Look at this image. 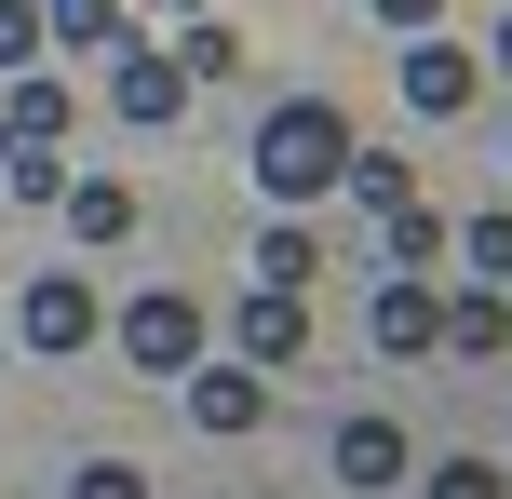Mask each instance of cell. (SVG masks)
I'll use <instances>...</instances> for the list:
<instances>
[{"mask_svg": "<svg viewBox=\"0 0 512 499\" xmlns=\"http://www.w3.org/2000/svg\"><path fill=\"white\" fill-rule=\"evenodd\" d=\"M108 108H122V122H176L189 108V68L162 41H122V68H108Z\"/></svg>", "mask_w": 512, "mask_h": 499, "instance_id": "52a82bcc", "label": "cell"}, {"mask_svg": "<svg viewBox=\"0 0 512 499\" xmlns=\"http://www.w3.org/2000/svg\"><path fill=\"white\" fill-rule=\"evenodd\" d=\"M486 54H499V81H512V14H499V41H486Z\"/></svg>", "mask_w": 512, "mask_h": 499, "instance_id": "603a6c76", "label": "cell"}, {"mask_svg": "<svg viewBox=\"0 0 512 499\" xmlns=\"http://www.w3.org/2000/svg\"><path fill=\"white\" fill-rule=\"evenodd\" d=\"M162 54H176L189 81H230V68H243V27H216V14H189V41H162Z\"/></svg>", "mask_w": 512, "mask_h": 499, "instance_id": "e0dca14e", "label": "cell"}, {"mask_svg": "<svg viewBox=\"0 0 512 499\" xmlns=\"http://www.w3.org/2000/svg\"><path fill=\"white\" fill-rule=\"evenodd\" d=\"M176 392H189V419H203V432H256V419H270V378H256L243 351H230V365H189Z\"/></svg>", "mask_w": 512, "mask_h": 499, "instance_id": "ba28073f", "label": "cell"}, {"mask_svg": "<svg viewBox=\"0 0 512 499\" xmlns=\"http://www.w3.org/2000/svg\"><path fill=\"white\" fill-rule=\"evenodd\" d=\"M378 230H391V270H432V257H445V216L418 203V189H405V203L378 216Z\"/></svg>", "mask_w": 512, "mask_h": 499, "instance_id": "2e32d148", "label": "cell"}, {"mask_svg": "<svg viewBox=\"0 0 512 499\" xmlns=\"http://www.w3.org/2000/svg\"><path fill=\"white\" fill-rule=\"evenodd\" d=\"M68 122H81V95L54 68H14V95H0V135H27V149H68Z\"/></svg>", "mask_w": 512, "mask_h": 499, "instance_id": "9c48e42d", "label": "cell"}, {"mask_svg": "<svg viewBox=\"0 0 512 499\" xmlns=\"http://www.w3.org/2000/svg\"><path fill=\"white\" fill-rule=\"evenodd\" d=\"M391 68H405V108H418V122H459V108H472V54H459V41H432V27H418Z\"/></svg>", "mask_w": 512, "mask_h": 499, "instance_id": "8992f818", "label": "cell"}, {"mask_svg": "<svg viewBox=\"0 0 512 499\" xmlns=\"http://www.w3.org/2000/svg\"><path fill=\"white\" fill-rule=\"evenodd\" d=\"M230 338H243V365H256V378H283V365H310V297H297V284H256Z\"/></svg>", "mask_w": 512, "mask_h": 499, "instance_id": "5b68a950", "label": "cell"}, {"mask_svg": "<svg viewBox=\"0 0 512 499\" xmlns=\"http://www.w3.org/2000/svg\"><path fill=\"white\" fill-rule=\"evenodd\" d=\"M364 338H378L391 365L445 351V297H432V270H391V284H378V311H364Z\"/></svg>", "mask_w": 512, "mask_h": 499, "instance_id": "277c9868", "label": "cell"}, {"mask_svg": "<svg viewBox=\"0 0 512 499\" xmlns=\"http://www.w3.org/2000/svg\"><path fill=\"white\" fill-rule=\"evenodd\" d=\"M337 189H351L364 216H391V203L418 189V162H405V149H364V135H351V176H337Z\"/></svg>", "mask_w": 512, "mask_h": 499, "instance_id": "9a60e30c", "label": "cell"}, {"mask_svg": "<svg viewBox=\"0 0 512 499\" xmlns=\"http://www.w3.org/2000/svg\"><path fill=\"white\" fill-rule=\"evenodd\" d=\"M41 27H54V54H122V41H135L122 0H41Z\"/></svg>", "mask_w": 512, "mask_h": 499, "instance_id": "4fadbf2b", "label": "cell"}, {"mask_svg": "<svg viewBox=\"0 0 512 499\" xmlns=\"http://www.w3.org/2000/svg\"><path fill=\"white\" fill-rule=\"evenodd\" d=\"M149 14H176V0H149Z\"/></svg>", "mask_w": 512, "mask_h": 499, "instance_id": "cb8c5ba5", "label": "cell"}, {"mask_svg": "<svg viewBox=\"0 0 512 499\" xmlns=\"http://www.w3.org/2000/svg\"><path fill=\"white\" fill-rule=\"evenodd\" d=\"M68 499H149V473H135V459H95V473H81Z\"/></svg>", "mask_w": 512, "mask_h": 499, "instance_id": "44dd1931", "label": "cell"}, {"mask_svg": "<svg viewBox=\"0 0 512 499\" xmlns=\"http://www.w3.org/2000/svg\"><path fill=\"white\" fill-rule=\"evenodd\" d=\"M14 324H27V351H41V365H68V351H95V324H108V311H95V284H81V270H41Z\"/></svg>", "mask_w": 512, "mask_h": 499, "instance_id": "3957f363", "label": "cell"}, {"mask_svg": "<svg viewBox=\"0 0 512 499\" xmlns=\"http://www.w3.org/2000/svg\"><path fill=\"white\" fill-rule=\"evenodd\" d=\"M337 176H351V108L337 95H283L270 122H256V189H270V203H324Z\"/></svg>", "mask_w": 512, "mask_h": 499, "instance_id": "6da1fadb", "label": "cell"}, {"mask_svg": "<svg viewBox=\"0 0 512 499\" xmlns=\"http://www.w3.org/2000/svg\"><path fill=\"white\" fill-rule=\"evenodd\" d=\"M310 270H324L310 216H270V230H256V284H297V297H310Z\"/></svg>", "mask_w": 512, "mask_h": 499, "instance_id": "5bb4252c", "label": "cell"}, {"mask_svg": "<svg viewBox=\"0 0 512 499\" xmlns=\"http://www.w3.org/2000/svg\"><path fill=\"white\" fill-rule=\"evenodd\" d=\"M418 499H512V486H499V459H432Z\"/></svg>", "mask_w": 512, "mask_h": 499, "instance_id": "d6986e66", "label": "cell"}, {"mask_svg": "<svg viewBox=\"0 0 512 499\" xmlns=\"http://www.w3.org/2000/svg\"><path fill=\"white\" fill-rule=\"evenodd\" d=\"M41 41H54V27H41V0H0V81H14V68H41Z\"/></svg>", "mask_w": 512, "mask_h": 499, "instance_id": "ffe728a7", "label": "cell"}, {"mask_svg": "<svg viewBox=\"0 0 512 499\" xmlns=\"http://www.w3.org/2000/svg\"><path fill=\"white\" fill-rule=\"evenodd\" d=\"M54 216H68L81 243H122V230H135V189H122V176H68V189H54Z\"/></svg>", "mask_w": 512, "mask_h": 499, "instance_id": "7c38bea8", "label": "cell"}, {"mask_svg": "<svg viewBox=\"0 0 512 499\" xmlns=\"http://www.w3.org/2000/svg\"><path fill=\"white\" fill-rule=\"evenodd\" d=\"M337 486L405 499V432H391V419H337Z\"/></svg>", "mask_w": 512, "mask_h": 499, "instance_id": "30bf717a", "label": "cell"}, {"mask_svg": "<svg viewBox=\"0 0 512 499\" xmlns=\"http://www.w3.org/2000/svg\"><path fill=\"white\" fill-rule=\"evenodd\" d=\"M445 243H459L486 284H512V203H499V216H472V230H445Z\"/></svg>", "mask_w": 512, "mask_h": 499, "instance_id": "ac0fdd59", "label": "cell"}, {"mask_svg": "<svg viewBox=\"0 0 512 499\" xmlns=\"http://www.w3.org/2000/svg\"><path fill=\"white\" fill-rule=\"evenodd\" d=\"M445 351H459V365H499V351H512V284L445 297Z\"/></svg>", "mask_w": 512, "mask_h": 499, "instance_id": "8fae6325", "label": "cell"}, {"mask_svg": "<svg viewBox=\"0 0 512 499\" xmlns=\"http://www.w3.org/2000/svg\"><path fill=\"white\" fill-rule=\"evenodd\" d=\"M378 27H391V41H418V27H445V0H378Z\"/></svg>", "mask_w": 512, "mask_h": 499, "instance_id": "7402d4cb", "label": "cell"}, {"mask_svg": "<svg viewBox=\"0 0 512 499\" xmlns=\"http://www.w3.org/2000/svg\"><path fill=\"white\" fill-rule=\"evenodd\" d=\"M122 351H135L149 378H189V365H203V297H189V284H149V297L122 311Z\"/></svg>", "mask_w": 512, "mask_h": 499, "instance_id": "7a4b0ae2", "label": "cell"}]
</instances>
